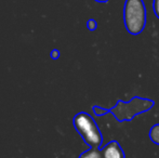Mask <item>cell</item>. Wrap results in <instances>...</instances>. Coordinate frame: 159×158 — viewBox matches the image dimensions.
I'll return each mask as SVG.
<instances>
[{
  "label": "cell",
  "instance_id": "1",
  "mask_svg": "<svg viewBox=\"0 0 159 158\" xmlns=\"http://www.w3.org/2000/svg\"><path fill=\"white\" fill-rule=\"evenodd\" d=\"M73 124L86 144L90 147H100L103 142V135L95 120L90 114L86 112L76 114L73 118Z\"/></svg>",
  "mask_w": 159,
  "mask_h": 158
},
{
  "label": "cell",
  "instance_id": "2",
  "mask_svg": "<svg viewBox=\"0 0 159 158\" xmlns=\"http://www.w3.org/2000/svg\"><path fill=\"white\" fill-rule=\"evenodd\" d=\"M124 22L131 35H139L146 25V8L143 0H126L124 7Z\"/></svg>",
  "mask_w": 159,
  "mask_h": 158
},
{
  "label": "cell",
  "instance_id": "3",
  "mask_svg": "<svg viewBox=\"0 0 159 158\" xmlns=\"http://www.w3.org/2000/svg\"><path fill=\"white\" fill-rule=\"evenodd\" d=\"M154 104L155 103L152 100L134 97L129 102L118 101L116 106L111 107L109 111L118 121H129L133 119L136 115L149 111L154 106Z\"/></svg>",
  "mask_w": 159,
  "mask_h": 158
},
{
  "label": "cell",
  "instance_id": "4",
  "mask_svg": "<svg viewBox=\"0 0 159 158\" xmlns=\"http://www.w3.org/2000/svg\"><path fill=\"white\" fill-rule=\"evenodd\" d=\"M103 158H126L124 150L117 141H111L101 148Z\"/></svg>",
  "mask_w": 159,
  "mask_h": 158
},
{
  "label": "cell",
  "instance_id": "5",
  "mask_svg": "<svg viewBox=\"0 0 159 158\" xmlns=\"http://www.w3.org/2000/svg\"><path fill=\"white\" fill-rule=\"evenodd\" d=\"M79 158H103V156L98 147H90L88 151L81 153Z\"/></svg>",
  "mask_w": 159,
  "mask_h": 158
},
{
  "label": "cell",
  "instance_id": "6",
  "mask_svg": "<svg viewBox=\"0 0 159 158\" xmlns=\"http://www.w3.org/2000/svg\"><path fill=\"white\" fill-rule=\"evenodd\" d=\"M149 138L155 144L159 145V124H154L149 130Z\"/></svg>",
  "mask_w": 159,
  "mask_h": 158
},
{
  "label": "cell",
  "instance_id": "7",
  "mask_svg": "<svg viewBox=\"0 0 159 158\" xmlns=\"http://www.w3.org/2000/svg\"><path fill=\"white\" fill-rule=\"evenodd\" d=\"M93 112H94V114L96 116H104V115L107 114V113H111V111L95 105V106H93Z\"/></svg>",
  "mask_w": 159,
  "mask_h": 158
},
{
  "label": "cell",
  "instance_id": "8",
  "mask_svg": "<svg viewBox=\"0 0 159 158\" xmlns=\"http://www.w3.org/2000/svg\"><path fill=\"white\" fill-rule=\"evenodd\" d=\"M87 27H88L89 30L93 32V30H95L96 27H98V23H96V21L94 19H90L88 22H87Z\"/></svg>",
  "mask_w": 159,
  "mask_h": 158
},
{
  "label": "cell",
  "instance_id": "9",
  "mask_svg": "<svg viewBox=\"0 0 159 158\" xmlns=\"http://www.w3.org/2000/svg\"><path fill=\"white\" fill-rule=\"evenodd\" d=\"M153 9L156 17L159 19V0H154L153 1Z\"/></svg>",
  "mask_w": 159,
  "mask_h": 158
},
{
  "label": "cell",
  "instance_id": "10",
  "mask_svg": "<svg viewBox=\"0 0 159 158\" xmlns=\"http://www.w3.org/2000/svg\"><path fill=\"white\" fill-rule=\"evenodd\" d=\"M50 55H51V59L52 60H57L60 56H61V52H60L57 49H53V50L51 51Z\"/></svg>",
  "mask_w": 159,
  "mask_h": 158
},
{
  "label": "cell",
  "instance_id": "11",
  "mask_svg": "<svg viewBox=\"0 0 159 158\" xmlns=\"http://www.w3.org/2000/svg\"><path fill=\"white\" fill-rule=\"evenodd\" d=\"M94 1H96V2H107L108 0H94Z\"/></svg>",
  "mask_w": 159,
  "mask_h": 158
}]
</instances>
